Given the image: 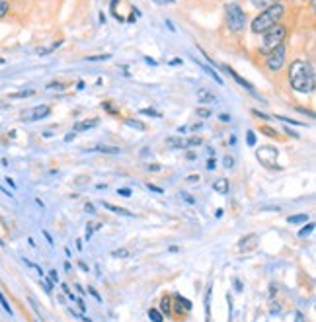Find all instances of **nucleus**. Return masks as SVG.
Here are the masks:
<instances>
[{
	"label": "nucleus",
	"mask_w": 316,
	"mask_h": 322,
	"mask_svg": "<svg viewBox=\"0 0 316 322\" xmlns=\"http://www.w3.org/2000/svg\"><path fill=\"white\" fill-rule=\"evenodd\" d=\"M289 82H291V88L297 90V92L310 94L316 84V74L312 65L308 61H305V59L293 61L291 67H289Z\"/></svg>",
	"instance_id": "obj_1"
},
{
	"label": "nucleus",
	"mask_w": 316,
	"mask_h": 322,
	"mask_svg": "<svg viewBox=\"0 0 316 322\" xmlns=\"http://www.w3.org/2000/svg\"><path fill=\"white\" fill-rule=\"evenodd\" d=\"M283 14H285V6L281 2L271 4V6H267V8H264L258 14L256 18H254V22L250 24V28H252L254 33H264L269 28H273L275 24H279L281 18H283Z\"/></svg>",
	"instance_id": "obj_2"
},
{
	"label": "nucleus",
	"mask_w": 316,
	"mask_h": 322,
	"mask_svg": "<svg viewBox=\"0 0 316 322\" xmlns=\"http://www.w3.org/2000/svg\"><path fill=\"white\" fill-rule=\"evenodd\" d=\"M285 37H287V28L283 24H275L273 28H269L267 31H264V37H262V53H264V55L271 53L275 47L283 45Z\"/></svg>",
	"instance_id": "obj_3"
},
{
	"label": "nucleus",
	"mask_w": 316,
	"mask_h": 322,
	"mask_svg": "<svg viewBox=\"0 0 316 322\" xmlns=\"http://www.w3.org/2000/svg\"><path fill=\"white\" fill-rule=\"evenodd\" d=\"M227 26L234 33H240L246 28V14L238 4H228L227 6Z\"/></svg>",
	"instance_id": "obj_4"
},
{
	"label": "nucleus",
	"mask_w": 316,
	"mask_h": 322,
	"mask_svg": "<svg viewBox=\"0 0 316 322\" xmlns=\"http://www.w3.org/2000/svg\"><path fill=\"white\" fill-rule=\"evenodd\" d=\"M285 53H287L285 45H279V47H275L271 53H267L266 55V67L269 68V70L277 72L279 68L283 67V63H285Z\"/></svg>",
	"instance_id": "obj_5"
},
{
	"label": "nucleus",
	"mask_w": 316,
	"mask_h": 322,
	"mask_svg": "<svg viewBox=\"0 0 316 322\" xmlns=\"http://www.w3.org/2000/svg\"><path fill=\"white\" fill-rule=\"evenodd\" d=\"M277 155H279V153H277L275 146H262V148L256 153L258 160L266 166V168H277V166L273 164V162L277 160Z\"/></svg>",
	"instance_id": "obj_6"
},
{
	"label": "nucleus",
	"mask_w": 316,
	"mask_h": 322,
	"mask_svg": "<svg viewBox=\"0 0 316 322\" xmlns=\"http://www.w3.org/2000/svg\"><path fill=\"white\" fill-rule=\"evenodd\" d=\"M49 113H51V107L47 106V104L35 106V107H31V109H26V111L22 113V121H40V119H45Z\"/></svg>",
	"instance_id": "obj_7"
},
{
	"label": "nucleus",
	"mask_w": 316,
	"mask_h": 322,
	"mask_svg": "<svg viewBox=\"0 0 316 322\" xmlns=\"http://www.w3.org/2000/svg\"><path fill=\"white\" fill-rule=\"evenodd\" d=\"M258 240H260V236L258 234H246V236H242L240 238V242H238V250L240 252H250V250H254L258 246Z\"/></svg>",
	"instance_id": "obj_8"
},
{
	"label": "nucleus",
	"mask_w": 316,
	"mask_h": 322,
	"mask_svg": "<svg viewBox=\"0 0 316 322\" xmlns=\"http://www.w3.org/2000/svg\"><path fill=\"white\" fill-rule=\"evenodd\" d=\"M223 70H225V72H228V74H230V77L234 78V80H236L238 84H240V86H244L246 88V90H250V92H254V86H252V84H250V82H248V80H244V78L240 77V74H238L236 70H234V68H230L228 67V65H223Z\"/></svg>",
	"instance_id": "obj_9"
},
{
	"label": "nucleus",
	"mask_w": 316,
	"mask_h": 322,
	"mask_svg": "<svg viewBox=\"0 0 316 322\" xmlns=\"http://www.w3.org/2000/svg\"><path fill=\"white\" fill-rule=\"evenodd\" d=\"M217 100V96L211 92V90H207V88H199L198 90V102L199 104H213Z\"/></svg>",
	"instance_id": "obj_10"
},
{
	"label": "nucleus",
	"mask_w": 316,
	"mask_h": 322,
	"mask_svg": "<svg viewBox=\"0 0 316 322\" xmlns=\"http://www.w3.org/2000/svg\"><path fill=\"white\" fill-rule=\"evenodd\" d=\"M100 125V119H86V121H78L76 125H74V131H88V129H94V127Z\"/></svg>",
	"instance_id": "obj_11"
},
{
	"label": "nucleus",
	"mask_w": 316,
	"mask_h": 322,
	"mask_svg": "<svg viewBox=\"0 0 316 322\" xmlns=\"http://www.w3.org/2000/svg\"><path fill=\"white\" fill-rule=\"evenodd\" d=\"M213 190H215L217 194H221V195L228 194V180H227V178H217V180L213 182Z\"/></svg>",
	"instance_id": "obj_12"
},
{
	"label": "nucleus",
	"mask_w": 316,
	"mask_h": 322,
	"mask_svg": "<svg viewBox=\"0 0 316 322\" xmlns=\"http://www.w3.org/2000/svg\"><path fill=\"white\" fill-rule=\"evenodd\" d=\"M166 146H172V148H184L186 146V141L182 137H168L166 139Z\"/></svg>",
	"instance_id": "obj_13"
},
{
	"label": "nucleus",
	"mask_w": 316,
	"mask_h": 322,
	"mask_svg": "<svg viewBox=\"0 0 316 322\" xmlns=\"http://www.w3.org/2000/svg\"><path fill=\"white\" fill-rule=\"evenodd\" d=\"M104 207H106V209H109V211H111V213L123 215V217H133V213H131V211H127V209H123V207H117V205L104 203Z\"/></svg>",
	"instance_id": "obj_14"
},
{
	"label": "nucleus",
	"mask_w": 316,
	"mask_h": 322,
	"mask_svg": "<svg viewBox=\"0 0 316 322\" xmlns=\"http://www.w3.org/2000/svg\"><path fill=\"white\" fill-rule=\"evenodd\" d=\"M199 67L203 68V70H205V72H207V74H211V77L215 78V80H217V84H221V86H223V84H225V82H223V78L219 77L217 74V70H215V68H211V67H207V65H203V63H198Z\"/></svg>",
	"instance_id": "obj_15"
},
{
	"label": "nucleus",
	"mask_w": 316,
	"mask_h": 322,
	"mask_svg": "<svg viewBox=\"0 0 316 322\" xmlns=\"http://www.w3.org/2000/svg\"><path fill=\"white\" fill-rule=\"evenodd\" d=\"M148 318L152 322H162L164 320V314L158 311V309H150V311H148Z\"/></svg>",
	"instance_id": "obj_16"
},
{
	"label": "nucleus",
	"mask_w": 316,
	"mask_h": 322,
	"mask_svg": "<svg viewBox=\"0 0 316 322\" xmlns=\"http://www.w3.org/2000/svg\"><path fill=\"white\" fill-rule=\"evenodd\" d=\"M256 8H267V6H271V4H277L279 0H250Z\"/></svg>",
	"instance_id": "obj_17"
},
{
	"label": "nucleus",
	"mask_w": 316,
	"mask_h": 322,
	"mask_svg": "<svg viewBox=\"0 0 316 322\" xmlns=\"http://www.w3.org/2000/svg\"><path fill=\"white\" fill-rule=\"evenodd\" d=\"M125 123H127L129 127H133V129H139V131H145V129H147L145 123L139 121V119H125Z\"/></svg>",
	"instance_id": "obj_18"
},
{
	"label": "nucleus",
	"mask_w": 316,
	"mask_h": 322,
	"mask_svg": "<svg viewBox=\"0 0 316 322\" xmlns=\"http://www.w3.org/2000/svg\"><path fill=\"white\" fill-rule=\"evenodd\" d=\"M160 312H162V314H166V316H170V299L168 297H164V299H162V301H160Z\"/></svg>",
	"instance_id": "obj_19"
},
{
	"label": "nucleus",
	"mask_w": 316,
	"mask_h": 322,
	"mask_svg": "<svg viewBox=\"0 0 316 322\" xmlns=\"http://www.w3.org/2000/svg\"><path fill=\"white\" fill-rule=\"evenodd\" d=\"M94 150H98V153H108V155H117L119 153L117 146H96Z\"/></svg>",
	"instance_id": "obj_20"
},
{
	"label": "nucleus",
	"mask_w": 316,
	"mask_h": 322,
	"mask_svg": "<svg viewBox=\"0 0 316 322\" xmlns=\"http://www.w3.org/2000/svg\"><path fill=\"white\" fill-rule=\"evenodd\" d=\"M10 12V0H0V18H4Z\"/></svg>",
	"instance_id": "obj_21"
},
{
	"label": "nucleus",
	"mask_w": 316,
	"mask_h": 322,
	"mask_svg": "<svg viewBox=\"0 0 316 322\" xmlns=\"http://www.w3.org/2000/svg\"><path fill=\"white\" fill-rule=\"evenodd\" d=\"M306 219H308L306 215H293V217H289L287 221L291 224H297V223H306Z\"/></svg>",
	"instance_id": "obj_22"
},
{
	"label": "nucleus",
	"mask_w": 316,
	"mask_h": 322,
	"mask_svg": "<svg viewBox=\"0 0 316 322\" xmlns=\"http://www.w3.org/2000/svg\"><path fill=\"white\" fill-rule=\"evenodd\" d=\"M102 107H104L106 111H109L111 116H119V109H117V107H113V104H111V102H104V104H102Z\"/></svg>",
	"instance_id": "obj_23"
},
{
	"label": "nucleus",
	"mask_w": 316,
	"mask_h": 322,
	"mask_svg": "<svg viewBox=\"0 0 316 322\" xmlns=\"http://www.w3.org/2000/svg\"><path fill=\"white\" fill-rule=\"evenodd\" d=\"M33 96V90H22V92H16V94H10V100H16V98H28Z\"/></svg>",
	"instance_id": "obj_24"
},
{
	"label": "nucleus",
	"mask_w": 316,
	"mask_h": 322,
	"mask_svg": "<svg viewBox=\"0 0 316 322\" xmlns=\"http://www.w3.org/2000/svg\"><path fill=\"white\" fill-rule=\"evenodd\" d=\"M61 43H63V41H55V43H51V45L47 49H40V55H49L51 51H55V49L59 47Z\"/></svg>",
	"instance_id": "obj_25"
},
{
	"label": "nucleus",
	"mask_w": 316,
	"mask_h": 322,
	"mask_svg": "<svg viewBox=\"0 0 316 322\" xmlns=\"http://www.w3.org/2000/svg\"><path fill=\"white\" fill-rule=\"evenodd\" d=\"M201 143H203V141H201V137H191V139L186 141V146H199Z\"/></svg>",
	"instance_id": "obj_26"
},
{
	"label": "nucleus",
	"mask_w": 316,
	"mask_h": 322,
	"mask_svg": "<svg viewBox=\"0 0 316 322\" xmlns=\"http://www.w3.org/2000/svg\"><path fill=\"white\" fill-rule=\"evenodd\" d=\"M209 302H211V289L205 295V316H207V322H211V314H209Z\"/></svg>",
	"instance_id": "obj_27"
},
{
	"label": "nucleus",
	"mask_w": 316,
	"mask_h": 322,
	"mask_svg": "<svg viewBox=\"0 0 316 322\" xmlns=\"http://www.w3.org/2000/svg\"><path fill=\"white\" fill-rule=\"evenodd\" d=\"M277 119H281V121H285V123H291V125H297V127H303L301 121H297V119H289V117H283V116H275Z\"/></svg>",
	"instance_id": "obj_28"
},
{
	"label": "nucleus",
	"mask_w": 316,
	"mask_h": 322,
	"mask_svg": "<svg viewBox=\"0 0 316 322\" xmlns=\"http://www.w3.org/2000/svg\"><path fill=\"white\" fill-rule=\"evenodd\" d=\"M246 143H248V146H256V135H254V131H248L246 133Z\"/></svg>",
	"instance_id": "obj_29"
},
{
	"label": "nucleus",
	"mask_w": 316,
	"mask_h": 322,
	"mask_svg": "<svg viewBox=\"0 0 316 322\" xmlns=\"http://www.w3.org/2000/svg\"><path fill=\"white\" fill-rule=\"evenodd\" d=\"M0 305H2V309L8 312V314H12V309H10V305H8V301H6V297L0 293Z\"/></svg>",
	"instance_id": "obj_30"
},
{
	"label": "nucleus",
	"mask_w": 316,
	"mask_h": 322,
	"mask_svg": "<svg viewBox=\"0 0 316 322\" xmlns=\"http://www.w3.org/2000/svg\"><path fill=\"white\" fill-rule=\"evenodd\" d=\"M198 116L203 117V119H207V117H211L213 113H211V109H207V107H199V109H198Z\"/></svg>",
	"instance_id": "obj_31"
},
{
	"label": "nucleus",
	"mask_w": 316,
	"mask_h": 322,
	"mask_svg": "<svg viewBox=\"0 0 316 322\" xmlns=\"http://www.w3.org/2000/svg\"><path fill=\"white\" fill-rule=\"evenodd\" d=\"M113 256H115V258H129V250L127 248H119V250L113 252Z\"/></svg>",
	"instance_id": "obj_32"
},
{
	"label": "nucleus",
	"mask_w": 316,
	"mask_h": 322,
	"mask_svg": "<svg viewBox=\"0 0 316 322\" xmlns=\"http://www.w3.org/2000/svg\"><path fill=\"white\" fill-rule=\"evenodd\" d=\"M312 231H314V224L310 223L308 226H305V229H301V231H299V236H306V234H310Z\"/></svg>",
	"instance_id": "obj_33"
},
{
	"label": "nucleus",
	"mask_w": 316,
	"mask_h": 322,
	"mask_svg": "<svg viewBox=\"0 0 316 322\" xmlns=\"http://www.w3.org/2000/svg\"><path fill=\"white\" fill-rule=\"evenodd\" d=\"M141 113H143V116H150V117H162L158 111H154V109H141Z\"/></svg>",
	"instance_id": "obj_34"
},
{
	"label": "nucleus",
	"mask_w": 316,
	"mask_h": 322,
	"mask_svg": "<svg viewBox=\"0 0 316 322\" xmlns=\"http://www.w3.org/2000/svg\"><path fill=\"white\" fill-rule=\"evenodd\" d=\"M223 162H225V166H227V168H232V166H234V158H232V156H225V160H223Z\"/></svg>",
	"instance_id": "obj_35"
},
{
	"label": "nucleus",
	"mask_w": 316,
	"mask_h": 322,
	"mask_svg": "<svg viewBox=\"0 0 316 322\" xmlns=\"http://www.w3.org/2000/svg\"><path fill=\"white\" fill-rule=\"evenodd\" d=\"M148 190H150V192H156V194H164V190H162V187H158V185H154V184H148Z\"/></svg>",
	"instance_id": "obj_36"
},
{
	"label": "nucleus",
	"mask_w": 316,
	"mask_h": 322,
	"mask_svg": "<svg viewBox=\"0 0 316 322\" xmlns=\"http://www.w3.org/2000/svg\"><path fill=\"white\" fill-rule=\"evenodd\" d=\"M117 194L123 195V197H129V195H131V190H129V187H121V190H117Z\"/></svg>",
	"instance_id": "obj_37"
},
{
	"label": "nucleus",
	"mask_w": 316,
	"mask_h": 322,
	"mask_svg": "<svg viewBox=\"0 0 316 322\" xmlns=\"http://www.w3.org/2000/svg\"><path fill=\"white\" fill-rule=\"evenodd\" d=\"M260 131H264V133L269 135V137H275V131H273V129H269V127H264V129H260Z\"/></svg>",
	"instance_id": "obj_38"
},
{
	"label": "nucleus",
	"mask_w": 316,
	"mask_h": 322,
	"mask_svg": "<svg viewBox=\"0 0 316 322\" xmlns=\"http://www.w3.org/2000/svg\"><path fill=\"white\" fill-rule=\"evenodd\" d=\"M152 2H156L160 6H166V4H172V2H176V0H152Z\"/></svg>",
	"instance_id": "obj_39"
},
{
	"label": "nucleus",
	"mask_w": 316,
	"mask_h": 322,
	"mask_svg": "<svg viewBox=\"0 0 316 322\" xmlns=\"http://www.w3.org/2000/svg\"><path fill=\"white\" fill-rule=\"evenodd\" d=\"M188 182H189V184H195V182H199V176H198V174L188 176Z\"/></svg>",
	"instance_id": "obj_40"
},
{
	"label": "nucleus",
	"mask_w": 316,
	"mask_h": 322,
	"mask_svg": "<svg viewBox=\"0 0 316 322\" xmlns=\"http://www.w3.org/2000/svg\"><path fill=\"white\" fill-rule=\"evenodd\" d=\"M147 170H150V172H158V170H160V164H147Z\"/></svg>",
	"instance_id": "obj_41"
},
{
	"label": "nucleus",
	"mask_w": 316,
	"mask_h": 322,
	"mask_svg": "<svg viewBox=\"0 0 316 322\" xmlns=\"http://www.w3.org/2000/svg\"><path fill=\"white\" fill-rule=\"evenodd\" d=\"M49 279H51L53 283L59 281V275H57V272H49Z\"/></svg>",
	"instance_id": "obj_42"
},
{
	"label": "nucleus",
	"mask_w": 316,
	"mask_h": 322,
	"mask_svg": "<svg viewBox=\"0 0 316 322\" xmlns=\"http://www.w3.org/2000/svg\"><path fill=\"white\" fill-rule=\"evenodd\" d=\"M252 113L256 117H262V119H267V117H269V116H266V113H262V111H258V109H252Z\"/></svg>",
	"instance_id": "obj_43"
},
{
	"label": "nucleus",
	"mask_w": 316,
	"mask_h": 322,
	"mask_svg": "<svg viewBox=\"0 0 316 322\" xmlns=\"http://www.w3.org/2000/svg\"><path fill=\"white\" fill-rule=\"evenodd\" d=\"M182 197H184V199H186L188 203H195V199H193L191 195H188V194H182Z\"/></svg>",
	"instance_id": "obj_44"
},
{
	"label": "nucleus",
	"mask_w": 316,
	"mask_h": 322,
	"mask_svg": "<svg viewBox=\"0 0 316 322\" xmlns=\"http://www.w3.org/2000/svg\"><path fill=\"white\" fill-rule=\"evenodd\" d=\"M215 166H217V164H215V158H209V160H207V168H209V170H213Z\"/></svg>",
	"instance_id": "obj_45"
},
{
	"label": "nucleus",
	"mask_w": 316,
	"mask_h": 322,
	"mask_svg": "<svg viewBox=\"0 0 316 322\" xmlns=\"http://www.w3.org/2000/svg\"><path fill=\"white\" fill-rule=\"evenodd\" d=\"M295 322H305V316H303V312H297V314H295Z\"/></svg>",
	"instance_id": "obj_46"
},
{
	"label": "nucleus",
	"mask_w": 316,
	"mask_h": 322,
	"mask_svg": "<svg viewBox=\"0 0 316 322\" xmlns=\"http://www.w3.org/2000/svg\"><path fill=\"white\" fill-rule=\"evenodd\" d=\"M84 209H86L88 213H96V209H94V205H92V203H86V207H84Z\"/></svg>",
	"instance_id": "obj_47"
},
{
	"label": "nucleus",
	"mask_w": 316,
	"mask_h": 322,
	"mask_svg": "<svg viewBox=\"0 0 316 322\" xmlns=\"http://www.w3.org/2000/svg\"><path fill=\"white\" fill-rule=\"evenodd\" d=\"M43 236H45V238H47V242H49L51 246H53V238H51V234L47 233V231H43Z\"/></svg>",
	"instance_id": "obj_48"
},
{
	"label": "nucleus",
	"mask_w": 316,
	"mask_h": 322,
	"mask_svg": "<svg viewBox=\"0 0 316 322\" xmlns=\"http://www.w3.org/2000/svg\"><path fill=\"white\" fill-rule=\"evenodd\" d=\"M221 121H230V116H227V113H221Z\"/></svg>",
	"instance_id": "obj_49"
},
{
	"label": "nucleus",
	"mask_w": 316,
	"mask_h": 322,
	"mask_svg": "<svg viewBox=\"0 0 316 322\" xmlns=\"http://www.w3.org/2000/svg\"><path fill=\"white\" fill-rule=\"evenodd\" d=\"M72 139H74V133H69V135L65 137V141H67V143H69V141H72Z\"/></svg>",
	"instance_id": "obj_50"
},
{
	"label": "nucleus",
	"mask_w": 316,
	"mask_h": 322,
	"mask_svg": "<svg viewBox=\"0 0 316 322\" xmlns=\"http://www.w3.org/2000/svg\"><path fill=\"white\" fill-rule=\"evenodd\" d=\"M0 246H4V240H0Z\"/></svg>",
	"instance_id": "obj_51"
},
{
	"label": "nucleus",
	"mask_w": 316,
	"mask_h": 322,
	"mask_svg": "<svg viewBox=\"0 0 316 322\" xmlns=\"http://www.w3.org/2000/svg\"><path fill=\"white\" fill-rule=\"evenodd\" d=\"M301 2H306V0H301Z\"/></svg>",
	"instance_id": "obj_52"
}]
</instances>
